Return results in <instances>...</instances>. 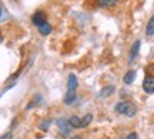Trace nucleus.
<instances>
[{
	"label": "nucleus",
	"mask_w": 154,
	"mask_h": 139,
	"mask_svg": "<svg viewBox=\"0 0 154 139\" xmlns=\"http://www.w3.org/2000/svg\"><path fill=\"white\" fill-rule=\"evenodd\" d=\"M114 109H116V112H119L121 115H126V117H134L136 112H137L134 104L128 102V101H121V102H119V104L114 106Z\"/></svg>",
	"instance_id": "f257e3e1"
},
{
	"label": "nucleus",
	"mask_w": 154,
	"mask_h": 139,
	"mask_svg": "<svg viewBox=\"0 0 154 139\" xmlns=\"http://www.w3.org/2000/svg\"><path fill=\"white\" fill-rule=\"evenodd\" d=\"M143 89L147 94H153L154 92V77L153 75H146V77H144Z\"/></svg>",
	"instance_id": "f03ea898"
},
{
	"label": "nucleus",
	"mask_w": 154,
	"mask_h": 139,
	"mask_svg": "<svg viewBox=\"0 0 154 139\" xmlns=\"http://www.w3.org/2000/svg\"><path fill=\"white\" fill-rule=\"evenodd\" d=\"M56 123H57V126L60 129V134L63 135V136H67V135L70 134V128H72V126L69 125V121L66 122V119H57Z\"/></svg>",
	"instance_id": "7ed1b4c3"
},
{
	"label": "nucleus",
	"mask_w": 154,
	"mask_h": 139,
	"mask_svg": "<svg viewBox=\"0 0 154 139\" xmlns=\"http://www.w3.org/2000/svg\"><path fill=\"white\" fill-rule=\"evenodd\" d=\"M32 22H33V24H36V26H42V24H44L46 22V14H44L43 11H36L33 14V17H32Z\"/></svg>",
	"instance_id": "20e7f679"
},
{
	"label": "nucleus",
	"mask_w": 154,
	"mask_h": 139,
	"mask_svg": "<svg viewBox=\"0 0 154 139\" xmlns=\"http://www.w3.org/2000/svg\"><path fill=\"white\" fill-rule=\"evenodd\" d=\"M77 85H79V83H77L76 75L70 74L69 75V81H67V92H76Z\"/></svg>",
	"instance_id": "39448f33"
},
{
	"label": "nucleus",
	"mask_w": 154,
	"mask_h": 139,
	"mask_svg": "<svg viewBox=\"0 0 154 139\" xmlns=\"http://www.w3.org/2000/svg\"><path fill=\"white\" fill-rule=\"evenodd\" d=\"M134 80H136V71L134 70H130V71L126 72V75H124V78H123V81H124V84H133L134 83Z\"/></svg>",
	"instance_id": "423d86ee"
},
{
	"label": "nucleus",
	"mask_w": 154,
	"mask_h": 139,
	"mask_svg": "<svg viewBox=\"0 0 154 139\" xmlns=\"http://www.w3.org/2000/svg\"><path fill=\"white\" fill-rule=\"evenodd\" d=\"M69 125L72 128H82V118H79L77 115H73L69 119Z\"/></svg>",
	"instance_id": "0eeeda50"
},
{
	"label": "nucleus",
	"mask_w": 154,
	"mask_h": 139,
	"mask_svg": "<svg viewBox=\"0 0 154 139\" xmlns=\"http://www.w3.org/2000/svg\"><path fill=\"white\" fill-rule=\"evenodd\" d=\"M113 92H114V87H113V85H107L106 88L101 89V92H100V97H101V98H107V97H110Z\"/></svg>",
	"instance_id": "6e6552de"
},
{
	"label": "nucleus",
	"mask_w": 154,
	"mask_h": 139,
	"mask_svg": "<svg viewBox=\"0 0 154 139\" xmlns=\"http://www.w3.org/2000/svg\"><path fill=\"white\" fill-rule=\"evenodd\" d=\"M138 50H140V41H136L134 44H133V47H131V51H130V60H134L136 57H137V54H138Z\"/></svg>",
	"instance_id": "1a4fd4ad"
},
{
	"label": "nucleus",
	"mask_w": 154,
	"mask_h": 139,
	"mask_svg": "<svg viewBox=\"0 0 154 139\" xmlns=\"http://www.w3.org/2000/svg\"><path fill=\"white\" fill-rule=\"evenodd\" d=\"M38 33L43 34V36H47V34L51 33V26H50L49 23H44L42 26H38Z\"/></svg>",
	"instance_id": "9d476101"
},
{
	"label": "nucleus",
	"mask_w": 154,
	"mask_h": 139,
	"mask_svg": "<svg viewBox=\"0 0 154 139\" xmlns=\"http://www.w3.org/2000/svg\"><path fill=\"white\" fill-rule=\"evenodd\" d=\"M146 34H147L149 37L154 36V14L151 16V19H150L149 24H147V28H146Z\"/></svg>",
	"instance_id": "9b49d317"
},
{
	"label": "nucleus",
	"mask_w": 154,
	"mask_h": 139,
	"mask_svg": "<svg viewBox=\"0 0 154 139\" xmlns=\"http://www.w3.org/2000/svg\"><path fill=\"white\" fill-rule=\"evenodd\" d=\"M119 0H99V6L101 7H111V6H114Z\"/></svg>",
	"instance_id": "f8f14e48"
},
{
	"label": "nucleus",
	"mask_w": 154,
	"mask_h": 139,
	"mask_svg": "<svg viewBox=\"0 0 154 139\" xmlns=\"http://www.w3.org/2000/svg\"><path fill=\"white\" fill-rule=\"evenodd\" d=\"M91 119H93V115H91V114H87V115H84V117L82 118V128L87 126L88 123L91 122Z\"/></svg>",
	"instance_id": "ddd939ff"
},
{
	"label": "nucleus",
	"mask_w": 154,
	"mask_h": 139,
	"mask_svg": "<svg viewBox=\"0 0 154 139\" xmlns=\"http://www.w3.org/2000/svg\"><path fill=\"white\" fill-rule=\"evenodd\" d=\"M74 100H76V92H67L66 97H64V102L66 104H72Z\"/></svg>",
	"instance_id": "4468645a"
},
{
	"label": "nucleus",
	"mask_w": 154,
	"mask_h": 139,
	"mask_svg": "<svg viewBox=\"0 0 154 139\" xmlns=\"http://www.w3.org/2000/svg\"><path fill=\"white\" fill-rule=\"evenodd\" d=\"M50 121L49 119H47V121H44V122H42L40 123V129H43V131H47V129H49V126H50Z\"/></svg>",
	"instance_id": "2eb2a0df"
},
{
	"label": "nucleus",
	"mask_w": 154,
	"mask_h": 139,
	"mask_svg": "<svg viewBox=\"0 0 154 139\" xmlns=\"http://www.w3.org/2000/svg\"><path fill=\"white\" fill-rule=\"evenodd\" d=\"M126 139H138V135L136 134V132H131V134L127 135V138H126Z\"/></svg>",
	"instance_id": "dca6fc26"
},
{
	"label": "nucleus",
	"mask_w": 154,
	"mask_h": 139,
	"mask_svg": "<svg viewBox=\"0 0 154 139\" xmlns=\"http://www.w3.org/2000/svg\"><path fill=\"white\" fill-rule=\"evenodd\" d=\"M0 139H11V132H7V134L2 135V136H0Z\"/></svg>",
	"instance_id": "f3484780"
},
{
	"label": "nucleus",
	"mask_w": 154,
	"mask_h": 139,
	"mask_svg": "<svg viewBox=\"0 0 154 139\" xmlns=\"http://www.w3.org/2000/svg\"><path fill=\"white\" fill-rule=\"evenodd\" d=\"M72 139H83L82 136H74V138H72Z\"/></svg>",
	"instance_id": "a211bd4d"
},
{
	"label": "nucleus",
	"mask_w": 154,
	"mask_h": 139,
	"mask_svg": "<svg viewBox=\"0 0 154 139\" xmlns=\"http://www.w3.org/2000/svg\"><path fill=\"white\" fill-rule=\"evenodd\" d=\"M2 40H3V37H2V34H0V41H2Z\"/></svg>",
	"instance_id": "6ab92c4d"
},
{
	"label": "nucleus",
	"mask_w": 154,
	"mask_h": 139,
	"mask_svg": "<svg viewBox=\"0 0 154 139\" xmlns=\"http://www.w3.org/2000/svg\"><path fill=\"white\" fill-rule=\"evenodd\" d=\"M0 16H2V7H0Z\"/></svg>",
	"instance_id": "aec40b11"
}]
</instances>
